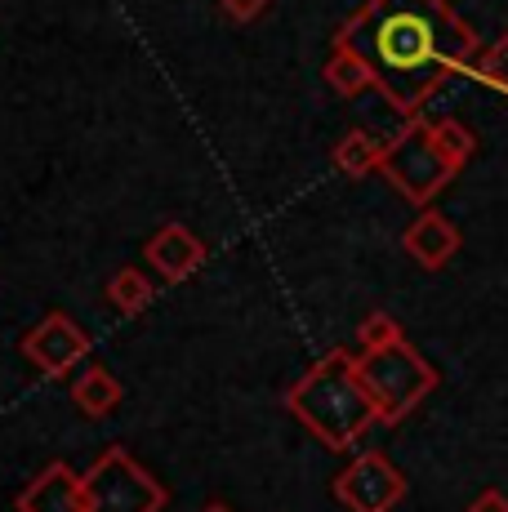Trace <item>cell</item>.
<instances>
[{
  "instance_id": "277c9868",
  "label": "cell",
  "mask_w": 508,
  "mask_h": 512,
  "mask_svg": "<svg viewBox=\"0 0 508 512\" xmlns=\"http://www.w3.org/2000/svg\"><path fill=\"white\" fill-rule=\"evenodd\" d=\"M379 174H384V179L393 183L410 205L428 210V201H437V192H442V187L451 183L459 170L446 161L442 147H437L433 125H428V121H410L406 130L384 147V165H379Z\"/></svg>"
},
{
  "instance_id": "ffe728a7",
  "label": "cell",
  "mask_w": 508,
  "mask_h": 512,
  "mask_svg": "<svg viewBox=\"0 0 508 512\" xmlns=\"http://www.w3.org/2000/svg\"><path fill=\"white\" fill-rule=\"evenodd\" d=\"M205 512H232V508H223V504H210V508H205Z\"/></svg>"
},
{
  "instance_id": "8992f818",
  "label": "cell",
  "mask_w": 508,
  "mask_h": 512,
  "mask_svg": "<svg viewBox=\"0 0 508 512\" xmlns=\"http://www.w3.org/2000/svg\"><path fill=\"white\" fill-rule=\"evenodd\" d=\"M335 499L348 512H393L406 499V477L388 455L366 450L335 477Z\"/></svg>"
},
{
  "instance_id": "8fae6325",
  "label": "cell",
  "mask_w": 508,
  "mask_h": 512,
  "mask_svg": "<svg viewBox=\"0 0 508 512\" xmlns=\"http://www.w3.org/2000/svg\"><path fill=\"white\" fill-rule=\"evenodd\" d=\"M121 397H125L121 379H116L112 370H103V366H85V370L72 379V401H76V410H81V415H90V419H107L116 406H121Z\"/></svg>"
},
{
  "instance_id": "9c48e42d",
  "label": "cell",
  "mask_w": 508,
  "mask_h": 512,
  "mask_svg": "<svg viewBox=\"0 0 508 512\" xmlns=\"http://www.w3.org/2000/svg\"><path fill=\"white\" fill-rule=\"evenodd\" d=\"M459 241H464L459 228L446 219V214H437V210H419V219L402 232V250L424 272H442L446 263L459 254Z\"/></svg>"
},
{
  "instance_id": "e0dca14e",
  "label": "cell",
  "mask_w": 508,
  "mask_h": 512,
  "mask_svg": "<svg viewBox=\"0 0 508 512\" xmlns=\"http://www.w3.org/2000/svg\"><path fill=\"white\" fill-rule=\"evenodd\" d=\"M477 81L491 85L495 94H504V98H508V32H504L491 49H486L482 58H477Z\"/></svg>"
},
{
  "instance_id": "6da1fadb",
  "label": "cell",
  "mask_w": 508,
  "mask_h": 512,
  "mask_svg": "<svg viewBox=\"0 0 508 512\" xmlns=\"http://www.w3.org/2000/svg\"><path fill=\"white\" fill-rule=\"evenodd\" d=\"M335 45L370 67L375 90L402 116H419L451 76L477 72L482 58L473 27L446 0H366L339 23Z\"/></svg>"
},
{
  "instance_id": "5b68a950",
  "label": "cell",
  "mask_w": 508,
  "mask_h": 512,
  "mask_svg": "<svg viewBox=\"0 0 508 512\" xmlns=\"http://www.w3.org/2000/svg\"><path fill=\"white\" fill-rule=\"evenodd\" d=\"M165 486L125 446H107L85 468V508L90 512H161Z\"/></svg>"
},
{
  "instance_id": "52a82bcc",
  "label": "cell",
  "mask_w": 508,
  "mask_h": 512,
  "mask_svg": "<svg viewBox=\"0 0 508 512\" xmlns=\"http://www.w3.org/2000/svg\"><path fill=\"white\" fill-rule=\"evenodd\" d=\"M18 348H23V357L32 361L45 379H63V374H72L90 357V339H85V330L76 326L67 312H50L41 326L23 334Z\"/></svg>"
},
{
  "instance_id": "9a60e30c",
  "label": "cell",
  "mask_w": 508,
  "mask_h": 512,
  "mask_svg": "<svg viewBox=\"0 0 508 512\" xmlns=\"http://www.w3.org/2000/svg\"><path fill=\"white\" fill-rule=\"evenodd\" d=\"M428 125H433V139L446 152V161H451L455 170H464L477 152V134L468 130L464 121H455V116H437V121H428Z\"/></svg>"
},
{
  "instance_id": "7c38bea8",
  "label": "cell",
  "mask_w": 508,
  "mask_h": 512,
  "mask_svg": "<svg viewBox=\"0 0 508 512\" xmlns=\"http://www.w3.org/2000/svg\"><path fill=\"white\" fill-rule=\"evenodd\" d=\"M384 147L388 143H379L375 134L348 130L344 139H339V147H335V170L348 174V179H366V174H375L379 165H384Z\"/></svg>"
},
{
  "instance_id": "2e32d148",
  "label": "cell",
  "mask_w": 508,
  "mask_h": 512,
  "mask_svg": "<svg viewBox=\"0 0 508 512\" xmlns=\"http://www.w3.org/2000/svg\"><path fill=\"white\" fill-rule=\"evenodd\" d=\"M406 334L402 326H397L388 312H370L366 321L357 326V343H361V352H379V348H388V343H402Z\"/></svg>"
},
{
  "instance_id": "5bb4252c",
  "label": "cell",
  "mask_w": 508,
  "mask_h": 512,
  "mask_svg": "<svg viewBox=\"0 0 508 512\" xmlns=\"http://www.w3.org/2000/svg\"><path fill=\"white\" fill-rule=\"evenodd\" d=\"M152 294L156 290H152L148 272H139V268H121V272H112V281H107V303H112L116 312H125V317L148 308Z\"/></svg>"
},
{
  "instance_id": "ba28073f",
  "label": "cell",
  "mask_w": 508,
  "mask_h": 512,
  "mask_svg": "<svg viewBox=\"0 0 508 512\" xmlns=\"http://www.w3.org/2000/svg\"><path fill=\"white\" fill-rule=\"evenodd\" d=\"M18 512H90L85 508V472L72 464H45L27 481V490L14 499Z\"/></svg>"
},
{
  "instance_id": "4fadbf2b",
  "label": "cell",
  "mask_w": 508,
  "mask_h": 512,
  "mask_svg": "<svg viewBox=\"0 0 508 512\" xmlns=\"http://www.w3.org/2000/svg\"><path fill=\"white\" fill-rule=\"evenodd\" d=\"M326 85L335 94H344V98H357V94L375 90V76H370V67L361 63L353 49L335 45L330 49V58H326Z\"/></svg>"
},
{
  "instance_id": "ac0fdd59",
  "label": "cell",
  "mask_w": 508,
  "mask_h": 512,
  "mask_svg": "<svg viewBox=\"0 0 508 512\" xmlns=\"http://www.w3.org/2000/svg\"><path fill=\"white\" fill-rule=\"evenodd\" d=\"M219 9L232 18V23H254V18L268 9V0H219Z\"/></svg>"
},
{
  "instance_id": "7a4b0ae2",
  "label": "cell",
  "mask_w": 508,
  "mask_h": 512,
  "mask_svg": "<svg viewBox=\"0 0 508 512\" xmlns=\"http://www.w3.org/2000/svg\"><path fill=\"white\" fill-rule=\"evenodd\" d=\"M286 410L326 450H353L361 432L379 423V406L361 383L357 357H348L344 348L326 352L304 379H295V388L286 392Z\"/></svg>"
},
{
  "instance_id": "3957f363",
  "label": "cell",
  "mask_w": 508,
  "mask_h": 512,
  "mask_svg": "<svg viewBox=\"0 0 508 512\" xmlns=\"http://www.w3.org/2000/svg\"><path fill=\"white\" fill-rule=\"evenodd\" d=\"M357 374L366 383L370 401L379 406V423H402L406 415H415L419 401L437 388V370L419 357L415 348L402 343H388L379 352H361Z\"/></svg>"
},
{
  "instance_id": "30bf717a",
  "label": "cell",
  "mask_w": 508,
  "mask_h": 512,
  "mask_svg": "<svg viewBox=\"0 0 508 512\" xmlns=\"http://www.w3.org/2000/svg\"><path fill=\"white\" fill-rule=\"evenodd\" d=\"M148 263L165 281H188L205 263V241L183 223H165L148 241Z\"/></svg>"
},
{
  "instance_id": "d6986e66",
  "label": "cell",
  "mask_w": 508,
  "mask_h": 512,
  "mask_svg": "<svg viewBox=\"0 0 508 512\" xmlns=\"http://www.w3.org/2000/svg\"><path fill=\"white\" fill-rule=\"evenodd\" d=\"M468 512H508V495L504 490H482V495L468 504Z\"/></svg>"
}]
</instances>
